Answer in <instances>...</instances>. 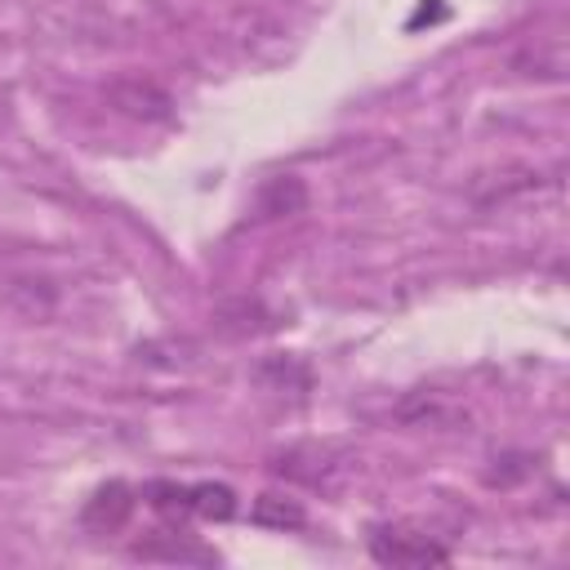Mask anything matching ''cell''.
I'll use <instances>...</instances> for the list:
<instances>
[{"mask_svg": "<svg viewBox=\"0 0 570 570\" xmlns=\"http://www.w3.org/2000/svg\"><path fill=\"white\" fill-rule=\"evenodd\" d=\"M249 517L258 525H267V530H303L307 525V508L298 499H289V494H258Z\"/></svg>", "mask_w": 570, "mask_h": 570, "instance_id": "cell-6", "label": "cell"}, {"mask_svg": "<svg viewBox=\"0 0 570 570\" xmlns=\"http://www.w3.org/2000/svg\"><path fill=\"white\" fill-rule=\"evenodd\" d=\"M134 508H138V490H134V485H125V481H102V485L85 499L80 525H85L89 534H116V530L129 525Z\"/></svg>", "mask_w": 570, "mask_h": 570, "instance_id": "cell-3", "label": "cell"}, {"mask_svg": "<svg viewBox=\"0 0 570 570\" xmlns=\"http://www.w3.org/2000/svg\"><path fill=\"white\" fill-rule=\"evenodd\" d=\"M107 102L120 116L142 120V125H165L174 116V98L156 80H147V76H120V80H111L107 85Z\"/></svg>", "mask_w": 570, "mask_h": 570, "instance_id": "cell-2", "label": "cell"}, {"mask_svg": "<svg viewBox=\"0 0 570 570\" xmlns=\"http://www.w3.org/2000/svg\"><path fill=\"white\" fill-rule=\"evenodd\" d=\"M307 209V183L294 178V174H276L258 187L254 196V214L258 218H289V214H303Z\"/></svg>", "mask_w": 570, "mask_h": 570, "instance_id": "cell-4", "label": "cell"}, {"mask_svg": "<svg viewBox=\"0 0 570 570\" xmlns=\"http://www.w3.org/2000/svg\"><path fill=\"white\" fill-rule=\"evenodd\" d=\"M370 557H374L379 566H405V570L450 561V552H445L432 534H419V530H410V525H379V530L370 534Z\"/></svg>", "mask_w": 570, "mask_h": 570, "instance_id": "cell-1", "label": "cell"}, {"mask_svg": "<svg viewBox=\"0 0 570 570\" xmlns=\"http://www.w3.org/2000/svg\"><path fill=\"white\" fill-rule=\"evenodd\" d=\"M183 508L187 517H200V521H227L236 517V490L223 481H191Z\"/></svg>", "mask_w": 570, "mask_h": 570, "instance_id": "cell-5", "label": "cell"}]
</instances>
